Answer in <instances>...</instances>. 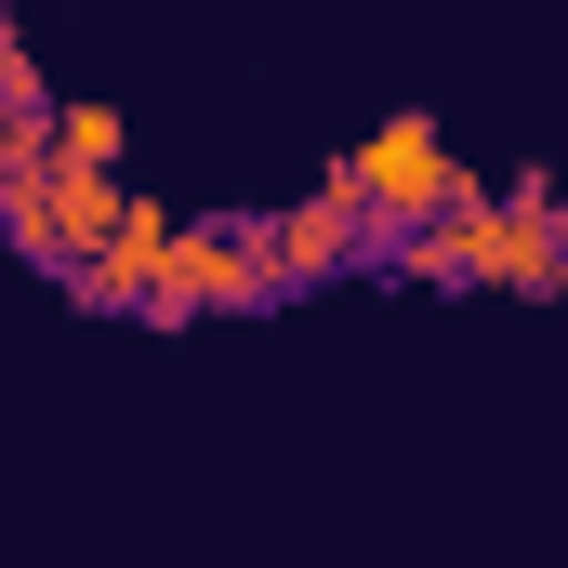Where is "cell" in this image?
I'll use <instances>...</instances> for the list:
<instances>
[{"instance_id": "obj_1", "label": "cell", "mask_w": 568, "mask_h": 568, "mask_svg": "<svg viewBox=\"0 0 568 568\" xmlns=\"http://www.w3.org/2000/svg\"><path fill=\"white\" fill-rule=\"evenodd\" d=\"M120 172H80V159H27V172H0V252H27L40 278H80L93 252H106V225H120Z\"/></svg>"}, {"instance_id": "obj_2", "label": "cell", "mask_w": 568, "mask_h": 568, "mask_svg": "<svg viewBox=\"0 0 568 568\" xmlns=\"http://www.w3.org/2000/svg\"><path fill=\"white\" fill-rule=\"evenodd\" d=\"M331 172H344V185L371 199V239H410L424 212H449V199L476 185V172H463V145L436 133L424 106H397V120H384V133H371V145H344Z\"/></svg>"}, {"instance_id": "obj_3", "label": "cell", "mask_w": 568, "mask_h": 568, "mask_svg": "<svg viewBox=\"0 0 568 568\" xmlns=\"http://www.w3.org/2000/svg\"><path fill=\"white\" fill-rule=\"evenodd\" d=\"M252 304H278L265 225H172V265H159L145 317H252Z\"/></svg>"}, {"instance_id": "obj_4", "label": "cell", "mask_w": 568, "mask_h": 568, "mask_svg": "<svg viewBox=\"0 0 568 568\" xmlns=\"http://www.w3.org/2000/svg\"><path fill=\"white\" fill-rule=\"evenodd\" d=\"M371 252V199L331 172V185H304L291 212H265V265H278V291H317V278H344Z\"/></svg>"}, {"instance_id": "obj_5", "label": "cell", "mask_w": 568, "mask_h": 568, "mask_svg": "<svg viewBox=\"0 0 568 568\" xmlns=\"http://www.w3.org/2000/svg\"><path fill=\"white\" fill-rule=\"evenodd\" d=\"M172 225H185V212H172V199H120V225H106V252H93V265H80V304H93V317H145V304H159V265H172Z\"/></svg>"}, {"instance_id": "obj_6", "label": "cell", "mask_w": 568, "mask_h": 568, "mask_svg": "<svg viewBox=\"0 0 568 568\" xmlns=\"http://www.w3.org/2000/svg\"><path fill=\"white\" fill-rule=\"evenodd\" d=\"M120 106H93V93H80V106H53V159H80V172H120Z\"/></svg>"}, {"instance_id": "obj_7", "label": "cell", "mask_w": 568, "mask_h": 568, "mask_svg": "<svg viewBox=\"0 0 568 568\" xmlns=\"http://www.w3.org/2000/svg\"><path fill=\"white\" fill-rule=\"evenodd\" d=\"M556 304H568V291H556Z\"/></svg>"}]
</instances>
